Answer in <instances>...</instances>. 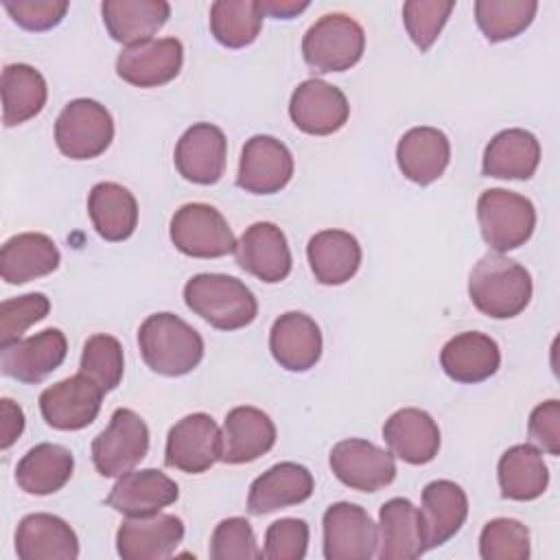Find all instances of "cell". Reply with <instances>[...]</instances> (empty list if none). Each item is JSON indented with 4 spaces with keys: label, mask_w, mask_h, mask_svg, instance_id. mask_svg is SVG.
Returning <instances> with one entry per match:
<instances>
[{
    "label": "cell",
    "mask_w": 560,
    "mask_h": 560,
    "mask_svg": "<svg viewBox=\"0 0 560 560\" xmlns=\"http://www.w3.org/2000/svg\"><path fill=\"white\" fill-rule=\"evenodd\" d=\"M306 256L315 280L337 287L348 282L359 271L361 245L350 232L322 230L311 236Z\"/></svg>",
    "instance_id": "d6a6232c"
},
{
    "label": "cell",
    "mask_w": 560,
    "mask_h": 560,
    "mask_svg": "<svg viewBox=\"0 0 560 560\" xmlns=\"http://www.w3.org/2000/svg\"><path fill=\"white\" fill-rule=\"evenodd\" d=\"M88 212L94 230L109 243L125 241L138 225V201L133 192L116 182H101L88 195Z\"/></svg>",
    "instance_id": "836d02e7"
},
{
    "label": "cell",
    "mask_w": 560,
    "mask_h": 560,
    "mask_svg": "<svg viewBox=\"0 0 560 560\" xmlns=\"http://www.w3.org/2000/svg\"><path fill=\"white\" fill-rule=\"evenodd\" d=\"M440 365L457 383H481L499 370L501 350L490 335L468 330L444 343Z\"/></svg>",
    "instance_id": "f1b7e54d"
},
{
    "label": "cell",
    "mask_w": 560,
    "mask_h": 560,
    "mask_svg": "<svg viewBox=\"0 0 560 560\" xmlns=\"http://www.w3.org/2000/svg\"><path fill=\"white\" fill-rule=\"evenodd\" d=\"M293 175L291 151L273 136H252L238 162L236 184L254 195H273L282 190Z\"/></svg>",
    "instance_id": "2e32d148"
},
{
    "label": "cell",
    "mask_w": 560,
    "mask_h": 560,
    "mask_svg": "<svg viewBox=\"0 0 560 560\" xmlns=\"http://www.w3.org/2000/svg\"><path fill=\"white\" fill-rule=\"evenodd\" d=\"M453 9V0H409L402 4L405 28L420 52H427L433 46Z\"/></svg>",
    "instance_id": "b9f144b4"
},
{
    "label": "cell",
    "mask_w": 560,
    "mask_h": 560,
    "mask_svg": "<svg viewBox=\"0 0 560 560\" xmlns=\"http://www.w3.org/2000/svg\"><path fill=\"white\" fill-rule=\"evenodd\" d=\"M184 63V46L177 37L147 39L122 48L116 72L136 88H158L173 81Z\"/></svg>",
    "instance_id": "5bb4252c"
},
{
    "label": "cell",
    "mask_w": 560,
    "mask_h": 560,
    "mask_svg": "<svg viewBox=\"0 0 560 560\" xmlns=\"http://www.w3.org/2000/svg\"><path fill=\"white\" fill-rule=\"evenodd\" d=\"M269 350L280 368L289 372H306L322 357V332L313 317L289 311L280 315L269 332Z\"/></svg>",
    "instance_id": "d4e9b609"
},
{
    "label": "cell",
    "mask_w": 560,
    "mask_h": 560,
    "mask_svg": "<svg viewBox=\"0 0 560 560\" xmlns=\"http://www.w3.org/2000/svg\"><path fill=\"white\" fill-rule=\"evenodd\" d=\"M50 311V300L44 293H26L0 304V346L22 339V332L42 322Z\"/></svg>",
    "instance_id": "ee69618b"
},
{
    "label": "cell",
    "mask_w": 560,
    "mask_h": 560,
    "mask_svg": "<svg viewBox=\"0 0 560 560\" xmlns=\"http://www.w3.org/2000/svg\"><path fill=\"white\" fill-rule=\"evenodd\" d=\"M79 370L81 374L92 378L105 394L116 389L125 372L120 341L112 335H92L83 343Z\"/></svg>",
    "instance_id": "ab89813d"
},
{
    "label": "cell",
    "mask_w": 560,
    "mask_h": 560,
    "mask_svg": "<svg viewBox=\"0 0 560 560\" xmlns=\"http://www.w3.org/2000/svg\"><path fill=\"white\" fill-rule=\"evenodd\" d=\"M260 7L265 15L289 20L302 13L304 9H308V2L306 0H260Z\"/></svg>",
    "instance_id": "681fc988"
},
{
    "label": "cell",
    "mask_w": 560,
    "mask_h": 560,
    "mask_svg": "<svg viewBox=\"0 0 560 560\" xmlns=\"http://www.w3.org/2000/svg\"><path fill=\"white\" fill-rule=\"evenodd\" d=\"M225 155V133L210 122H195L175 144V166L179 175L201 186L217 184L223 177Z\"/></svg>",
    "instance_id": "ac0fdd59"
},
{
    "label": "cell",
    "mask_w": 560,
    "mask_h": 560,
    "mask_svg": "<svg viewBox=\"0 0 560 560\" xmlns=\"http://www.w3.org/2000/svg\"><path fill=\"white\" fill-rule=\"evenodd\" d=\"M308 547V525L302 518L273 521L265 532L262 558L267 560H302Z\"/></svg>",
    "instance_id": "f6af8a7d"
},
{
    "label": "cell",
    "mask_w": 560,
    "mask_h": 560,
    "mask_svg": "<svg viewBox=\"0 0 560 560\" xmlns=\"http://www.w3.org/2000/svg\"><path fill=\"white\" fill-rule=\"evenodd\" d=\"M74 470L72 453L61 444L42 442L33 446L15 468V481L26 494H52L61 490Z\"/></svg>",
    "instance_id": "e575fe53"
},
{
    "label": "cell",
    "mask_w": 560,
    "mask_h": 560,
    "mask_svg": "<svg viewBox=\"0 0 560 560\" xmlns=\"http://www.w3.org/2000/svg\"><path fill=\"white\" fill-rule=\"evenodd\" d=\"M477 219L483 241L501 254L529 241L536 228V208L518 192L490 188L477 199Z\"/></svg>",
    "instance_id": "5b68a950"
},
{
    "label": "cell",
    "mask_w": 560,
    "mask_h": 560,
    "mask_svg": "<svg viewBox=\"0 0 560 560\" xmlns=\"http://www.w3.org/2000/svg\"><path fill=\"white\" fill-rule=\"evenodd\" d=\"M173 245L192 258H221L236 249L225 217L208 203H186L171 219Z\"/></svg>",
    "instance_id": "ba28073f"
},
{
    "label": "cell",
    "mask_w": 560,
    "mask_h": 560,
    "mask_svg": "<svg viewBox=\"0 0 560 560\" xmlns=\"http://www.w3.org/2000/svg\"><path fill=\"white\" fill-rule=\"evenodd\" d=\"M101 13L112 39L133 46L153 39L166 24L171 4L164 0H105Z\"/></svg>",
    "instance_id": "4dcf8cb0"
},
{
    "label": "cell",
    "mask_w": 560,
    "mask_h": 560,
    "mask_svg": "<svg viewBox=\"0 0 560 560\" xmlns=\"http://www.w3.org/2000/svg\"><path fill=\"white\" fill-rule=\"evenodd\" d=\"M103 389L85 374L68 376L39 394V411L48 427L79 431L94 422L101 411Z\"/></svg>",
    "instance_id": "8fae6325"
},
{
    "label": "cell",
    "mask_w": 560,
    "mask_h": 560,
    "mask_svg": "<svg viewBox=\"0 0 560 560\" xmlns=\"http://www.w3.org/2000/svg\"><path fill=\"white\" fill-rule=\"evenodd\" d=\"M55 241L42 232H22L11 236L0 249V276L7 284H24L48 276L59 267Z\"/></svg>",
    "instance_id": "f546056e"
},
{
    "label": "cell",
    "mask_w": 560,
    "mask_h": 560,
    "mask_svg": "<svg viewBox=\"0 0 560 560\" xmlns=\"http://www.w3.org/2000/svg\"><path fill=\"white\" fill-rule=\"evenodd\" d=\"M540 164V142L532 131L503 129L483 151V175L497 179H529Z\"/></svg>",
    "instance_id": "1f68e13d"
},
{
    "label": "cell",
    "mask_w": 560,
    "mask_h": 560,
    "mask_svg": "<svg viewBox=\"0 0 560 560\" xmlns=\"http://www.w3.org/2000/svg\"><path fill=\"white\" fill-rule=\"evenodd\" d=\"M451 142L435 127H413L402 133L396 147L400 173L420 186L435 182L448 166Z\"/></svg>",
    "instance_id": "4316f807"
},
{
    "label": "cell",
    "mask_w": 560,
    "mask_h": 560,
    "mask_svg": "<svg viewBox=\"0 0 560 560\" xmlns=\"http://www.w3.org/2000/svg\"><path fill=\"white\" fill-rule=\"evenodd\" d=\"M182 538L184 523L175 514L127 516L116 532V551L122 560H162L177 549Z\"/></svg>",
    "instance_id": "d6986e66"
},
{
    "label": "cell",
    "mask_w": 560,
    "mask_h": 560,
    "mask_svg": "<svg viewBox=\"0 0 560 560\" xmlns=\"http://www.w3.org/2000/svg\"><path fill=\"white\" fill-rule=\"evenodd\" d=\"M179 497L177 483L155 468L144 470H129L118 477L114 488L109 490L105 503L129 516H151L168 508Z\"/></svg>",
    "instance_id": "ffe728a7"
},
{
    "label": "cell",
    "mask_w": 560,
    "mask_h": 560,
    "mask_svg": "<svg viewBox=\"0 0 560 560\" xmlns=\"http://www.w3.org/2000/svg\"><path fill=\"white\" fill-rule=\"evenodd\" d=\"M2 7L22 28L48 31L63 20L70 4L66 0H2Z\"/></svg>",
    "instance_id": "bcb514c9"
},
{
    "label": "cell",
    "mask_w": 560,
    "mask_h": 560,
    "mask_svg": "<svg viewBox=\"0 0 560 560\" xmlns=\"http://www.w3.org/2000/svg\"><path fill=\"white\" fill-rule=\"evenodd\" d=\"M0 418V448H9L24 431V411L11 398H2Z\"/></svg>",
    "instance_id": "c3c4849f"
},
{
    "label": "cell",
    "mask_w": 560,
    "mask_h": 560,
    "mask_svg": "<svg viewBox=\"0 0 560 560\" xmlns=\"http://www.w3.org/2000/svg\"><path fill=\"white\" fill-rule=\"evenodd\" d=\"M149 451V429L131 409H116L109 424L92 442V462L103 477L133 470Z\"/></svg>",
    "instance_id": "52a82bcc"
},
{
    "label": "cell",
    "mask_w": 560,
    "mask_h": 560,
    "mask_svg": "<svg viewBox=\"0 0 560 560\" xmlns=\"http://www.w3.org/2000/svg\"><path fill=\"white\" fill-rule=\"evenodd\" d=\"M330 468L343 486L359 492H376L396 477L392 451L361 438L337 442L330 451Z\"/></svg>",
    "instance_id": "30bf717a"
},
{
    "label": "cell",
    "mask_w": 560,
    "mask_h": 560,
    "mask_svg": "<svg viewBox=\"0 0 560 560\" xmlns=\"http://www.w3.org/2000/svg\"><path fill=\"white\" fill-rule=\"evenodd\" d=\"M234 256L243 271L269 284L284 280L293 265L284 232L269 221H258L245 228L236 241Z\"/></svg>",
    "instance_id": "e0dca14e"
},
{
    "label": "cell",
    "mask_w": 560,
    "mask_h": 560,
    "mask_svg": "<svg viewBox=\"0 0 560 560\" xmlns=\"http://www.w3.org/2000/svg\"><path fill=\"white\" fill-rule=\"evenodd\" d=\"M66 354V335L59 328H46L33 337L0 346V368L4 376L20 383H39L63 363Z\"/></svg>",
    "instance_id": "9a60e30c"
},
{
    "label": "cell",
    "mask_w": 560,
    "mask_h": 560,
    "mask_svg": "<svg viewBox=\"0 0 560 560\" xmlns=\"http://www.w3.org/2000/svg\"><path fill=\"white\" fill-rule=\"evenodd\" d=\"M212 560H256L262 558V549L256 545L254 529L249 521L241 516L223 518L210 538Z\"/></svg>",
    "instance_id": "7bdbcfd3"
},
{
    "label": "cell",
    "mask_w": 560,
    "mask_h": 560,
    "mask_svg": "<svg viewBox=\"0 0 560 560\" xmlns=\"http://www.w3.org/2000/svg\"><path fill=\"white\" fill-rule=\"evenodd\" d=\"M221 459V431L208 413H190L166 435L164 464L188 475L206 472Z\"/></svg>",
    "instance_id": "7c38bea8"
},
{
    "label": "cell",
    "mask_w": 560,
    "mask_h": 560,
    "mask_svg": "<svg viewBox=\"0 0 560 560\" xmlns=\"http://www.w3.org/2000/svg\"><path fill=\"white\" fill-rule=\"evenodd\" d=\"M365 48L361 24L346 13H326L302 37V55L315 72H343L352 68Z\"/></svg>",
    "instance_id": "277c9868"
},
{
    "label": "cell",
    "mask_w": 560,
    "mask_h": 560,
    "mask_svg": "<svg viewBox=\"0 0 560 560\" xmlns=\"http://www.w3.org/2000/svg\"><path fill=\"white\" fill-rule=\"evenodd\" d=\"M289 116L304 133L330 136L346 125L350 105L337 85L322 79H306L291 94Z\"/></svg>",
    "instance_id": "4fadbf2b"
},
{
    "label": "cell",
    "mask_w": 560,
    "mask_h": 560,
    "mask_svg": "<svg viewBox=\"0 0 560 560\" xmlns=\"http://www.w3.org/2000/svg\"><path fill=\"white\" fill-rule=\"evenodd\" d=\"M114 140V120L105 105L92 98L70 101L55 122V142L70 160H92Z\"/></svg>",
    "instance_id": "8992f818"
},
{
    "label": "cell",
    "mask_w": 560,
    "mask_h": 560,
    "mask_svg": "<svg viewBox=\"0 0 560 560\" xmlns=\"http://www.w3.org/2000/svg\"><path fill=\"white\" fill-rule=\"evenodd\" d=\"M479 556L483 560H527L529 529L516 518H492L479 534Z\"/></svg>",
    "instance_id": "60d3db41"
},
{
    "label": "cell",
    "mask_w": 560,
    "mask_h": 560,
    "mask_svg": "<svg viewBox=\"0 0 560 560\" xmlns=\"http://www.w3.org/2000/svg\"><path fill=\"white\" fill-rule=\"evenodd\" d=\"M529 440L549 455H560V402L556 398L536 405L527 424Z\"/></svg>",
    "instance_id": "7dc6e473"
},
{
    "label": "cell",
    "mask_w": 560,
    "mask_h": 560,
    "mask_svg": "<svg viewBox=\"0 0 560 560\" xmlns=\"http://www.w3.org/2000/svg\"><path fill=\"white\" fill-rule=\"evenodd\" d=\"M538 11L536 0H477L475 20L488 42H505L521 35Z\"/></svg>",
    "instance_id": "f35d334b"
},
{
    "label": "cell",
    "mask_w": 560,
    "mask_h": 560,
    "mask_svg": "<svg viewBox=\"0 0 560 560\" xmlns=\"http://www.w3.org/2000/svg\"><path fill=\"white\" fill-rule=\"evenodd\" d=\"M186 306L219 330L249 326L258 315V302L249 287L225 273H197L184 284Z\"/></svg>",
    "instance_id": "3957f363"
},
{
    "label": "cell",
    "mask_w": 560,
    "mask_h": 560,
    "mask_svg": "<svg viewBox=\"0 0 560 560\" xmlns=\"http://www.w3.org/2000/svg\"><path fill=\"white\" fill-rule=\"evenodd\" d=\"M315 481L306 466L280 462L254 479L247 494L249 514H269L289 505H298L313 494Z\"/></svg>",
    "instance_id": "cb8c5ba5"
},
{
    "label": "cell",
    "mask_w": 560,
    "mask_h": 560,
    "mask_svg": "<svg viewBox=\"0 0 560 560\" xmlns=\"http://www.w3.org/2000/svg\"><path fill=\"white\" fill-rule=\"evenodd\" d=\"M418 512L424 549H435L462 529L468 516V497L455 481L438 479L424 486Z\"/></svg>",
    "instance_id": "7402d4cb"
},
{
    "label": "cell",
    "mask_w": 560,
    "mask_h": 560,
    "mask_svg": "<svg viewBox=\"0 0 560 560\" xmlns=\"http://www.w3.org/2000/svg\"><path fill=\"white\" fill-rule=\"evenodd\" d=\"M144 363L164 376H184L203 359L201 335L173 313H153L138 328Z\"/></svg>",
    "instance_id": "7a4b0ae2"
},
{
    "label": "cell",
    "mask_w": 560,
    "mask_h": 560,
    "mask_svg": "<svg viewBox=\"0 0 560 560\" xmlns=\"http://www.w3.org/2000/svg\"><path fill=\"white\" fill-rule=\"evenodd\" d=\"M324 558L370 560L378 547V525L357 503L339 501L324 512Z\"/></svg>",
    "instance_id": "9c48e42d"
},
{
    "label": "cell",
    "mask_w": 560,
    "mask_h": 560,
    "mask_svg": "<svg viewBox=\"0 0 560 560\" xmlns=\"http://www.w3.org/2000/svg\"><path fill=\"white\" fill-rule=\"evenodd\" d=\"M15 553L20 560H74L79 538L63 518L35 512L26 514L15 529Z\"/></svg>",
    "instance_id": "603a6c76"
},
{
    "label": "cell",
    "mask_w": 560,
    "mask_h": 560,
    "mask_svg": "<svg viewBox=\"0 0 560 560\" xmlns=\"http://www.w3.org/2000/svg\"><path fill=\"white\" fill-rule=\"evenodd\" d=\"M276 444L273 420L256 407L243 405L228 411L221 429V462L245 464L269 453Z\"/></svg>",
    "instance_id": "44dd1931"
},
{
    "label": "cell",
    "mask_w": 560,
    "mask_h": 560,
    "mask_svg": "<svg viewBox=\"0 0 560 560\" xmlns=\"http://www.w3.org/2000/svg\"><path fill=\"white\" fill-rule=\"evenodd\" d=\"M260 0H217L210 7V31L225 48L249 46L262 26Z\"/></svg>",
    "instance_id": "74e56055"
},
{
    "label": "cell",
    "mask_w": 560,
    "mask_h": 560,
    "mask_svg": "<svg viewBox=\"0 0 560 560\" xmlns=\"http://www.w3.org/2000/svg\"><path fill=\"white\" fill-rule=\"evenodd\" d=\"M383 440L398 459L422 466L440 451V429L435 420L416 407L394 411L383 424Z\"/></svg>",
    "instance_id": "484cf974"
},
{
    "label": "cell",
    "mask_w": 560,
    "mask_h": 560,
    "mask_svg": "<svg viewBox=\"0 0 560 560\" xmlns=\"http://www.w3.org/2000/svg\"><path fill=\"white\" fill-rule=\"evenodd\" d=\"M2 120L7 127L22 125L37 116L48 98L46 79L28 63H9L2 70Z\"/></svg>",
    "instance_id": "8d00e7d4"
},
{
    "label": "cell",
    "mask_w": 560,
    "mask_h": 560,
    "mask_svg": "<svg viewBox=\"0 0 560 560\" xmlns=\"http://www.w3.org/2000/svg\"><path fill=\"white\" fill-rule=\"evenodd\" d=\"M468 295L477 311L494 319H510L532 300V276L503 254H486L470 271Z\"/></svg>",
    "instance_id": "6da1fadb"
},
{
    "label": "cell",
    "mask_w": 560,
    "mask_h": 560,
    "mask_svg": "<svg viewBox=\"0 0 560 560\" xmlns=\"http://www.w3.org/2000/svg\"><path fill=\"white\" fill-rule=\"evenodd\" d=\"M424 551L418 508L402 497L385 501L378 510L376 556L381 560H413Z\"/></svg>",
    "instance_id": "83f0119b"
},
{
    "label": "cell",
    "mask_w": 560,
    "mask_h": 560,
    "mask_svg": "<svg viewBox=\"0 0 560 560\" xmlns=\"http://www.w3.org/2000/svg\"><path fill=\"white\" fill-rule=\"evenodd\" d=\"M497 477L501 494L512 501H534L549 483V470L542 453L532 444L510 446L499 459Z\"/></svg>",
    "instance_id": "d590c367"
}]
</instances>
